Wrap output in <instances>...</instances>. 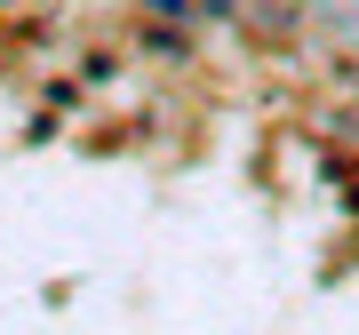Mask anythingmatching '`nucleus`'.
<instances>
[{
  "mask_svg": "<svg viewBox=\"0 0 359 335\" xmlns=\"http://www.w3.org/2000/svg\"><path fill=\"white\" fill-rule=\"evenodd\" d=\"M152 8H168V16H184V0H152Z\"/></svg>",
  "mask_w": 359,
  "mask_h": 335,
  "instance_id": "1",
  "label": "nucleus"
}]
</instances>
